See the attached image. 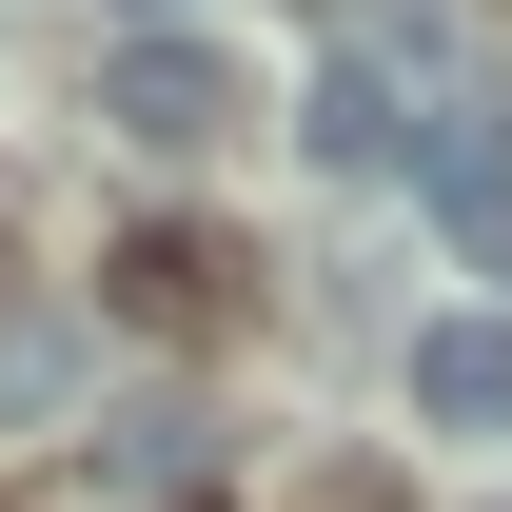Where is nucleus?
Segmentation results:
<instances>
[{"instance_id": "39448f33", "label": "nucleus", "mask_w": 512, "mask_h": 512, "mask_svg": "<svg viewBox=\"0 0 512 512\" xmlns=\"http://www.w3.org/2000/svg\"><path fill=\"white\" fill-rule=\"evenodd\" d=\"M197 296H217L197 237H119V316H197Z\"/></svg>"}, {"instance_id": "6e6552de", "label": "nucleus", "mask_w": 512, "mask_h": 512, "mask_svg": "<svg viewBox=\"0 0 512 512\" xmlns=\"http://www.w3.org/2000/svg\"><path fill=\"white\" fill-rule=\"evenodd\" d=\"M119 20H138V40H158V20H197V0H119Z\"/></svg>"}, {"instance_id": "1a4fd4ad", "label": "nucleus", "mask_w": 512, "mask_h": 512, "mask_svg": "<svg viewBox=\"0 0 512 512\" xmlns=\"http://www.w3.org/2000/svg\"><path fill=\"white\" fill-rule=\"evenodd\" d=\"M473 512H512V493H473Z\"/></svg>"}, {"instance_id": "7ed1b4c3", "label": "nucleus", "mask_w": 512, "mask_h": 512, "mask_svg": "<svg viewBox=\"0 0 512 512\" xmlns=\"http://www.w3.org/2000/svg\"><path fill=\"white\" fill-rule=\"evenodd\" d=\"M394 394H414V434H512V316H493V296H453V316H414Z\"/></svg>"}, {"instance_id": "f03ea898", "label": "nucleus", "mask_w": 512, "mask_h": 512, "mask_svg": "<svg viewBox=\"0 0 512 512\" xmlns=\"http://www.w3.org/2000/svg\"><path fill=\"white\" fill-rule=\"evenodd\" d=\"M296 158H316V178H414V158H434V138H414V79H394L375 40H335V60L296 79Z\"/></svg>"}, {"instance_id": "20e7f679", "label": "nucleus", "mask_w": 512, "mask_h": 512, "mask_svg": "<svg viewBox=\"0 0 512 512\" xmlns=\"http://www.w3.org/2000/svg\"><path fill=\"white\" fill-rule=\"evenodd\" d=\"M79 394V335L60 316H0V414H60Z\"/></svg>"}, {"instance_id": "f257e3e1", "label": "nucleus", "mask_w": 512, "mask_h": 512, "mask_svg": "<svg viewBox=\"0 0 512 512\" xmlns=\"http://www.w3.org/2000/svg\"><path fill=\"white\" fill-rule=\"evenodd\" d=\"M99 119H119L138 158H217V138L256 119V60L217 40V20H158V40H119V79H99Z\"/></svg>"}, {"instance_id": "423d86ee", "label": "nucleus", "mask_w": 512, "mask_h": 512, "mask_svg": "<svg viewBox=\"0 0 512 512\" xmlns=\"http://www.w3.org/2000/svg\"><path fill=\"white\" fill-rule=\"evenodd\" d=\"M414 178H434L453 217H473V237H493V217H512V138H434V158H414Z\"/></svg>"}, {"instance_id": "0eeeda50", "label": "nucleus", "mask_w": 512, "mask_h": 512, "mask_svg": "<svg viewBox=\"0 0 512 512\" xmlns=\"http://www.w3.org/2000/svg\"><path fill=\"white\" fill-rule=\"evenodd\" d=\"M99 473H119V493H197V473H217V434H197V414H178V434H119V453H99Z\"/></svg>"}]
</instances>
